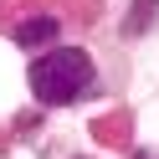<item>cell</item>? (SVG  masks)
Segmentation results:
<instances>
[{
	"instance_id": "277c9868",
	"label": "cell",
	"mask_w": 159,
	"mask_h": 159,
	"mask_svg": "<svg viewBox=\"0 0 159 159\" xmlns=\"http://www.w3.org/2000/svg\"><path fill=\"white\" fill-rule=\"evenodd\" d=\"M134 159H159V154H144V149H139V154H134Z\"/></svg>"
},
{
	"instance_id": "7a4b0ae2",
	"label": "cell",
	"mask_w": 159,
	"mask_h": 159,
	"mask_svg": "<svg viewBox=\"0 0 159 159\" xmlns=\"http://www.w3.org/2000/svg\"><path fill=\"white\" fill-rule=\"evenodd\" d=\"M11 36H16V46H57V16H31Z\"/></svg>"
},
{
	"instance_id": "6da1fadb",
	"label": "cell",
	"mask_w": 159,
	"mask_h": 159,
	"mask_svg": "<svg viewBox=\"0 0 159 159\" xmlns=\"http://www.w3.org/2000/svg\"><path fill=\"white\" fill-rule=\"evenodd\" d=\"M31 93H36V103H46V108H67V103H77V98H87L93 93V82H98V72H93V57L82 52V46H52L46 57H36L31 62Z\"/></svg>"
},
{
	"instance_id": "3957f363",
	"label": "cell",
	"mask_w": 159,
	"mask_h": 159,
	"mask_svg": "<svg viewBox=\"0 0 159 159\" xmlns=\"http://www.w3.org/2000/svg\"><path fill=\"white\" fill-rule=\"evenodd\" d=\"M154 16H159V0H134V11L123 16V36L149 31V26H154Z\"/></svg>"
}]
</instances>
